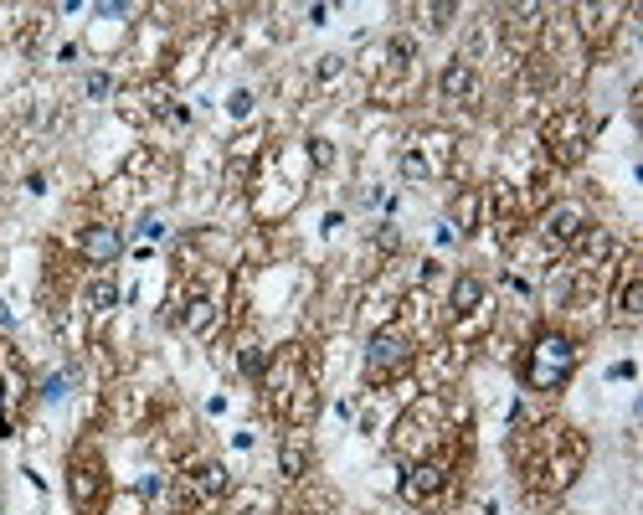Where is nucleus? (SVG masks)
<instances>
[{"label":"nucleus","mask_w":643,"mask_h":515,"mask_svg":"<svg viewBox=\"0 0 643 515\" xmlns=\"http://www.w3.org/2000/svg\"><path fill=\"white\" fill-rule=\"evenodd\" d=\"M509 459H515V475H520V485L530 489L536 505L562 501L576 485V475L587 469V434L562 418L525 422V428H515Z\"/></svg>","instance_id":"obj_1"},{"label":"nucleus","mask_w":643,"mask_h":515,"mask_svg":"<svg viewBox=\"0 0 643 515\" xmlns=\"http://www.w3.org/2000/svg\"><path fill=\"white\" fill-rule=\"evenodd\" d=\"M454 434V422H448V397L442 392H417L407 402V412L397 418L391 428V454L397 459H428L438 454V444Z\"/></svg>","instance_id":"obj_2"},{"label":"nucleus","mask_w":643,"mask_h":515,"mask_svg":"<svg viewBox=\"0 0 643 515\" xmlns=\"http://www.w3.org/2000/svg\"><path fill=\"white\" fill-rule=\"evenodd\" d=\"M576 361H582V351H576V340L566 336L562 325H546L536 330V340H530V351H525L520 361V381H525V392H562L566 381H572Z\"/></svg>","instance_id":"obj_3"},{"label":"nucleus","mask_w":643,"mask_h":515,"mask_svg":"<svg viewBox=\"0 0 643 515\" xmlns=\"http://www.w3.org/2000/svg\"><path fill=\"white\" fill-rule=\"evenodd\" d=\"M587 149H592L587 109L562 104V109L546 114V124H540V155H546V171H576V165L587 161Z\"/></svg>","instance_id":"obj_4"},{"label":"nucleus","mask_w":643,"mask_h":515,"mask_svg":"<svg viewBox=\"0 0 643 515\" xmlns=\"http://www.w3.org/2000/svg\"><path fill=\"white\" fill-rule=\"evenodd\" d=\"M232 495V475L227 464L216 459H181V475H175V505L191 515H212L222 511V501Z\"/></svg>","instance_id":"obj_5"},{"label":"nucleus","mask_w":643,"mask_h":515,"mask_svg":"<svg viewBox=\"0 0 643 515\" xmlns=\"http://www.w3.org/2000/svg\"><path fill=\"white\" fill-rule=\"evenodd\" d=\"M412 361H417V340L407 336L397 320L371 330V340H366V381H371V387H387V381L407 377Z\"/></svg>","instance_id":"obj_6"},{"label":"nucleus","mask_w":643,"mask_h":515,"mask_svg":"<svg viewBox=\"0 0 643 515\" xmlns=\"http://www.w3.org/2000/svg\"><path fill=\"white\" fill-rule=\"evenodd\" d=\"M108 464L94 444H78V454L68 459V501L78 515H104L108 505Z\"/></svg>","instance_id":"obj_7"},{"label":"nucleus","mask_w":643,"mask_h":515,"mask_svg":"<svg viewBox=\"0 0 643 515\" xmlns=\"http://www.w3.org/2000/svg\"><path fill=\"white\" fill-rule=\"evenodd\" d=\"M304 371H309V346L289 340V346H279V351L269 356V371L257 377V387H263V407H269L279 422H283V407H289V397H294V387H299Z\"/></svg>","instance_id":"obj_8"},{"label":"nucleus","mask_w":643,"mask_h":515,"mask_svg":"<svg viewBox=\"0 0 643 515\" xmlns=\"http://www.w3.org/2000/svg\"><path fill=\"white\" fill-rule=\"evenodd\" d=\"M474 351L469 346H454V340H438V346H428V351H417L412 371L417 381H422V392H454L458 381H464V371H469Z\"/></svg>","instance_id":"obj_9"},{"label":"nucleus","mask_w":643,"mask_h":515,"mask_svg":"<svg viewBox=\"0 0 643 515\" xmlns=\"http://www.w3.org/2000/svg\"><path fill=\"white\" fill-rule=\"evenodd\" d=\"M587 227H592V212L576 202V196H556V202L536 217V237L546 253H566Z\"/></svg>","instance_id":"obj_10"},{"label":"nucleus","mask_w":643,"mask_h":515,"mask_svg":"<svg viewBox=\"0 0 643 515\" xmlns=\"http://www.w3.org/2000/svg\"><path fill=\"white\" fill-rule=\"evenodd\" d=\"M572 31L582 41V52H603L607 41L617 37V27L629 21V6H617V0H592V6H572Z\"/></svg>","instance_id":"obj_11"},{"label":"nucleus","mask_w":643,"mask_h":515,"mask_svg":"<svg viewBox=\"0 0 643 515\" xmlns=\"http://www.w3.org/2000/svg\"><path fill=\"white\" fill-rule=\"evenodd\" d=\"M407 155L422 165V176L428 181H442L458 161V135L454 129H438V124H432V129H417L412 145H407Z\"/></svg>","instance_id":"obj_12"},{"label":"nucleus","mask_w":643,"mask_h":515,"mask_svg":"<svg viewBox=\"0 0 643 515\" xmlns=\"http://www.w3.org/2000/svg\"><path fill=\"white\" fill-rule=\"evenodd\" d=\"M540 27H546V6H509L505 21H499V37H505V52L515 62H530L536 57Z\"/></svg>","instance_id":"obj_13"},{"label":"nucleus","mask_w":643,"mask_h":515,"mask_svg":"<svg viewBox=\"0 0 643 515\" xmlns=\"http://www.w3.org/2000/svg\"><path fill=\"white\" fill-rule=\"evenodd\" d=\"M566 258H572L566 269H572L576 279H597V273H603L607 263L617 258V237H613L607 227H597V222H592V227L582 232L572 247H566Z\"/></svg>","instance_id":"obj_14"},{"label":"nucleus","mask_w":643,"mask_h":515,"mask_svg":"<svg viewBox=\"0 0 643 515\" xmlns=\"http://www.w3.org/2000/svg\"><path fill=\"white\" fill-rule=\"evenodd\" d=\"M108 407V422L119 428V434H139L149 422V392L145 387H114V392L104 397Z\"/></svg>","instance_id":"obj_15"},{"label":"nucleus","mask_w":643,"mask_h":515,"mask_svg":"<svg viewBox=\"0 0 643 515\" xmlns=\"http://www.w3.org/2000/svg\"><path fill=\"white\" fill-rule=\"evenodd\" d=\"M314 418H320V377L304 371L299 387H294V397H289V407H283V428H289V434H309Z\"/></svg>","instance_id":"obj_16"},{"label":"nucleus","mask_w":643,"mask_h":515,"mask_svg":"<svg viewBox=\"0 0 643 515\" xmlns=\"http://www.w3.org/2000/svg\"><path fill=\"white\" fill-rule=\"evenodd\" d=\"M181 330L196 340H212L222 330V299L216 294H202V289H191V299L181 304Z\"/></svg>","instance_id":"obj_17"},{"label":"nucleus","mask_w":643,"mask_h":515,"mask_svg":"<svg viewBox=\"0 0 643 515\" xmlns=\"http://www.w3.org/2000/svg\"><path fill=\"white\" fill-rule=\"evenodd\" d=\"M78 253L88 258V263H98V269H108V263L124 253V232L114 227V222H88L78 237Z\"/></svg>","instance_id":"obj_18"},{"label":"nucleus","mask_w":643,"mask_h":515,"mask_svg":"<svg viewBox=\"0 0 643 515\" xmlns=\"http://www.w3.org/2000/svg\"><path fill=\"white\" fill-rule=\"evenodd\" d=\"M216 47V31H202V37L191 41V47H181V52L171 57V68H165V82H196L202 78V68H206V52Z\"/></svg>","instance_id":"obj_19"},{"label":"nucleus","mask_w":643,"mask_h":515,"mask_svg":"<svg viewBox=\"0 0 643 515\" xmlns=\"http://www.w3.org/2000/svg\"><path fill=\"white\" fill-rule=\"evenodd\" d=\"M613 310H617V320H629V325L643 314V273H639V263H633V258H623V263H617Z\"/></svg>","instance_id":"obj_20"},{"label":"nucleus","mask_w":643,"mask_h":515,"mask_svg":"<svg viewBox=\"0 0 643 515\" xmlns=\"http://www.w3.org/2000/svg\"><path fill=\"white\" fill-rule=\"evenodd\" d=\"M448 227H454V237H479V227H484V191L479 186H464L454 196V206H448Z\"/></svg>","instance_id":"obj_21"},{"label":"nucleus","mask_w":643,"mask_h":515,"mask_svg":"<svg viewBox=\"0 0 643 515\" xmlns=\"http://www.w3.org/2000/svg\"><path fill=\"white\" fill-rule=\"evenodd\" d=\"M438 94L448 98V104H474L479 98V68H469V62H448V68L438 72Z\"/></svg>","instance_id":"obj_22"},{"label":"nucleus","mask_w":643,"mask_h":515,"mask_svg":"<svg viewBox=\"0 0 643 515\" xmlns=\"http://www.w3.org/2000/svg\"><path fill=\"white\" fill-rule=\"evenodd\" d=\"M114 310H119V284H114L108 273L88 279V289H82V314H88L94 325H104V320H108Z\"/></svg>","instance_id":"obj_23"},{"label":"nucleus","mask_w":643,"mask_h":515,"mask_svg":"<svg viewBox=\"0 0 643 515\" xmlns=\"http://www.w3.org/2000/svg\"><path fill=\"white\" fill-rule=\"evenodd\" d=\"M484 299H489V289H484L479 273H458L454 289H448V320H458V314H469L479 310Z\"/></svg>","instance_id":"obj_24"},{"label":"nucleus","mask_w":643,"mask_h":515,"mask_svg":"<svg viewBox=\"0 0 643 515\" xmlns=\"http://www.w3.org/2000/svg\"><path fill=\"white\" fill-rule=\"evenodd\" d=\"M263 155H269V129H263V124H247V129H242V135L227 145V161L232 165H253V171H257V161H263Z\"/></svg>","instance_id":"obj_25"},{"label":"nucleus","mask_w":643,"mask_h":515,"mask_svg":"<svg viewBox=\"0 0 643 515\" xmlns=\"http://www.w3.org/2000/svg\"><path fill=\"white\" fill-rule=\"evenodd\" d=\"M279 475L289 479V485H299V479L309 475V434H289L279 448Z\"/></svg>","instance_id":"obj_26"},{"label":"nucleus","mask_w":643,"mask_h":515,"mask_svg":"<svg viewBox=\"0 0 643 515\" xmlns=\"http://www.w3.org/2000/svg\"><path fill=\"white\" fill-rule=\"evenodd\" d=\"M269 356H273V351H269V346H263V340H257V336H242L237 356H232V367H237L247 381H257V377H263V371H269Z\"/></svg>","instance_id":"obj_27"},{"label":"nucleus","mask_w":643,"mask_h":515,"mask_svg":"<svg viewBox=\"0 0 643 515\" xmlns=\"http://www.w3.org/2000/svg\"><path fill=\"white\" fill-rule=\"evenodd\" d=\"M227 515H273V501L263 495V489H232L227 495Z\"/></svg>","instance_id":"obj_28"},{"label":"nucleus","mask_w":643,"mask_h":515,"mask_svg":"<svg viewBox=\"0 0 643 515\" xmlns=\"http://www.w3.org/2000/svg\"><path fill=\"white\" fill-rule=\"evenodd\" d=\"M145 511H149V501H139L135 489H114L104 505V515H145Z\"/></svg>","instance_id":"obj_29"},{"label":"nucleus","mask_w":643,"mask_h":515,"mask_svg":"<svg viewBox=\"0 0 643 515\" xmlns=\"http://www.w3.org/2000/svg\"><path fill=\"white\" fill-rule=\"evenodd\" d=\"M304 155H309V171H330V165H335V145H330L324 135L304 139Z\"/></svg>","instance_id":"obj_30"},{"label":"nucleus","mask_w":643,"mask_h":515,"mask_svg":"<svg viewBox=\"0 0 643 515\" xmlns=\"http://www.w3.org/2000/svg\"><path fill=\"white\" fill-rule=\"evenodd\" d=\"M340 78H345V57L330 52V57H320V68H314L309 82H314V88H330V82H340Z\"/></svg>","instance_id":"obj_31"},{"label":"nucleus","mask_w":643,"mask_h":515,"mask_svg":"<svg viewBox=\"0 0 643 515\" xmlns=\"http://www.w3.org/2000/svg\"><path fill=\"white\" fill-rule=\"evenodd\" d=\"M454 11L458 6H448V0H442V6H417V16H422V27L428 31H442L448 21H454Z\"/></svg>","instance_id":"obj_32"},{"label":"nucleus","mask_w":643,"mask_h":515,"mask_svg":"<svg viewBox=\"0 0 643 515\" xmlns=\"http://www.w3.org/2000/svg\"><path fill=\"white\" fill-rule=\"evenodd\" d=\"M129 489H135L139 501H155V495H160V489H165V475H160V469H145V475H139Z\"/></svg>","instance_id":"obj_33"},{"label":"nucleus","mask_w":643,"mask_h":515,"mask_svg":"<svg viewBox=\"0 0 643 515\" xmlns=\"http://www.w3.org/2000/svg\"><path fill=\"white\" fill-rule=\"evenodd\" d=\"M68 387H72V371H52V377L41 381V397H47V402H62Z\"/></svg>","instance_id":"obj_34"},{"label":"nucleus","mask_w":643,"mask_h":515,"mask_svg":"<svg viewBox=\"0 0 643 515\" xmlns=\"http://www.w3.org/2000/svg\"><path fill=\"white\" fill-rule=\"evenodd\" d=\"M82 94H88V98L98 104V98L114 94V78H108V72H88V82H82Z\"/></svg>","instance_id":"obj_35"},{"label":"nucleus","mask_w":643,"mask_h":515,"mask_svg":"<svg viewBox=\"0 0 643 515\" xmlns=\"http://www.w3.org/2000/svg\"><path fill=\"white\" fill-rule=\"evenodd\" d=\"M371 243H376V253H397V247H402V232H397V227H376Z\"/></svg>","instance_id":"obj_36"},{"label":"nucleus","mask_w":643,"mask_h":515,"mask_svg":"<svg viewBox=\"0 0 643 515\" xmlns=\"http://www.w3.org/2000/svg\"><path fill=\"white\" fill-rule=\"evenodd\" d=\"M227 114H232V119H247V114H253V94H247V88H237V94L227 98Z\"/></svg>","instance_id":"obj_37"},{"label":"nucleus","mask_w":643,"mask_h":515,"mask_svg":"<svg viewBox=\"0 0 643 515\" xmlns=\"http://www.w3.org/2000/svg\"><path fill=\"white\" fill-rule=\"evenodd\" d=\"M438 273H442V263H438V258H422V269H417V279H422V289H428L432 279H438Z\"/></svg>","instance_id":"obj_38"},{"label":"nucleus","mask_w":643,"mask_h":515,"mask_svg":"<svg viewBox=\"0 0 643 515\" xmlns=\"http://www.w3.org/2000/svg\"><path fill=\"white\" fill-rule=\"evenodd\" d=\"M139 232H145V237H165V222L160 217H145V222H139Z\"/></svg>","instance_id":"obj_39"},{"label":"nucleus","mask_w":643,"mask_h":515,"mask_svg":"<svg viewBox=\"0 0 643 515\" xmlns=\"http://www.w3.org/2000/svg\"><path fill=\"white\" fill-rule=\"evenodd\" d=\"M6 407L11 402H6V392H0V438H11V412H6Z\"/></svg>","instance_id":"obj_40"},{"label":"nucleus","mask_w":643,"mask_h":515,"mask_svg":"<svg viewBox=\"0 0 643 515\" xmlns=\"http://www.w3.org/2000/svg\"><path fill=\"white\" fill-rule=\"evenodd\" d=\"M0 325H11V304L6 299H0Z\"/></svg>","instance_id":"obj_41"},{"label":"nucleus","mask_w":643,"mask_h":515,"mask_svg":"<svg viewBox=\"0 0 643 515\" xmlns=\"http://www.w3.org/2000/svg\"><path fill=\"white\" fill-rule=\"evenodd\" d=\"M145 515H171V511H145Z\"/></svg>","instance_id":"obj_42"}]
</instances>
